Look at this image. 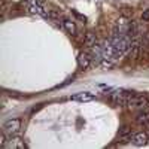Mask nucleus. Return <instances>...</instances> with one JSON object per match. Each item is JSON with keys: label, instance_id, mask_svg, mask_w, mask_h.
<instances>
[{"label": "nucleus", "instance_id": "obj_1", "mask_svg": "<svg viewBox=\"0 0 149 149\" xmlns=\"http://www.w3.org/2000/svg\"><path fill=\"white\" fill-rule=\"evenodd\" d=\"M22 6H26V9L29 12H31V14H36L39 17L49 19V10L43 6L40 0H22Z\"/></svg>", "mask_w": 149, "mask_h": 149}, {"label": "nucleus", "instance_id": "obj_2", "mask_svg": "<svg viewBox=\"0 0 149 149\" xmlns=\"http://www.w3.org/2000/svg\"><path fill=\"white\" fill-rule=\"evenodd\" d=\"M133 91H127V90H115L110 93V98L116 106H127L130 97H131Z\"/></svg>", "mask_w": 149, "mask_h": 149}, {"label": "nucleus", "instance_id": "obj_3", "mask_svg": "<svg viewBox=\"0 0 149 149\" xmlns=\"http://www.w3.org/2000/svg\"><path fill=\"white\" fill-rule=\"evenodd\" d=\"M19 130H21V119L18 118H10L3 124V133L8 136H15L19 133Z\"/></svg>", "mask_w": 149, "mask_h": 149}, {"label": "nucleus", "instance_id": "obj_4", "mask_svg": "<svg viewBox=\"0 0 149 149\" xmlns=\"http://www.w3.org/2000/svg\"><path fill=\"white\" fill-rule=\"evenodd\" d=\"M148 104V98L143 95V94H131L130 100L127 103V106L130 109H145Z\"/></svg>", "mask_w": 149, "mask_h": 149}, {"label": "nucleus", "instance_id": "obj_5", "mask_svg": "<svg viewBox=\"0 0 149 149\" xmlns=\"http://www.w3.org/2000/svg\"><path fill=\"white\" fill-rule=\"evenodd\" d=\"M130 55L133 60L136 58H139L140 54L143 52V42H142V37H133V40H131V46H130Z\"/></svg>", "mask_w": 149, "mask_h": 149}, {"label": "nucleus", "instance_id": "obj_6", "mask_svg": "<svg viewBox=\"0 0 149 149\" xmlns=\"http://www.w3.org/2000/svg\"><path fill=\"white\" fill-rule=\"evenodd\" d=\"M128 27H130V19L121 17V18L116 19L115 26H113V31L112 33H115V34H127L128 33Z\"/></svg>", "mask_w": 149, "mask_h": 149}, {"label": "nucleus", "instance_id": "obj_7", "mask_svg": "<svg viewBox=\"0 0 149 149\" xmlns=\"http://www.w3.org/2000/svg\"><path fill=\"white\" fill-rule=\"evenodd\" d=\"M3 148H8V149H24L26 148V143L24 140H21L19 137H9V140L5 142V146Z\"/></svg>", "mask_w": 149, "mask_h": 149}, {"label": "nucleus", "instance_id": "obj_8", "mask_svg": "<svg viewBox=\"0 0 149 149\" xmlns=\"http://www.w3.org/2000/svg\"><path fill=\"white\" fill-rule=\"evenodd\" d=\"M70 98H72L73 102L86 103V102H93L94 98H95V95H94L93 93H79V94H76V95H72Z\"/></svg>", "mask_w": 149, "mask_h": 149}, {"label": "nucleus", "instance_id": "obj_9", "mask_svg": "<svg viewBox=\"0 0 149 149\" xmlns=\"http://www.w3.org/2000/svg\"><path fill=\"white\" fill-rule=\"evenodd\" d=\"M91 55L88 54V52H81L79 55H78V66L81 67V69H88L90 67V64H91Z\"/></svg>", "mask_w": 149, "mask_h": 149}, {"label": "nucleus", "instance_id": "obj_10", "mask_svg": "<svg viewBox=\"0 0 149 149\" xmlns=\"http://www.w3.org/2000/svg\"><path fill=\"white\" fill-rule=\"evenodd\" d=\"M131 143L134 146H145L148 143V134L146 133H136V134H133Z\"/></svg>", "mask_w": 149, "mask_h": 149}, {"label": "nucleus", "instance_id": "obj_11", "mask_svg": "<svg viewBox=\"0 0 149 149\" xmlns=\"http://www.w3.org/2000/svg\"><path fill=\"white\" fill-rule=\"evenodd\" d=\"M137 122L140 124V125H149V109H142L140 112H139V115H137Z\"/></svg>", "mask_w": 149, "mask_h": 149}, {"label": "nucleus", "instance_id": "obj_12", "mask_svg": "<svg viewBox=\"0 0 149 149\" xmlns=\"http://www.w3.org/2000/svg\"><path fill=\"white\" fill-rule=\"evenodd\" d=\"M98 42H97V36L94 34V33H86L85 34V37H84V45L86 46V48H93V46H95Z\"/></svg>", "mask_w": 149, "mask_h": 149}, {"label": "nucleus", "instance_id": "obj_13", "mask_svg": "<svg viewBox=\"0 0 149 149\" xmlns=\"http://www.w3.org/2000/svg\"><path fill=\"white\" fill-rule=\"evenodd\" d=\"M61 26H63V29L69 34H76V26H74V22L72 19H63L61 21Z\"/></svg>", "mask_w": 149, "mask_h": 149}, {"label": "nucleus", "instance_id": "obj_14", "mask_svg": "<svg viewBox=\"0 0 149 149\" xmlns=\"http://www.w3.org/2000/svg\"><path fill=\"white\" fill-rule=\"evenodd\" d=\"M119 139H121V142H131L133 133H131L127 127H124V128L119 131Z\"/></svg>", "mask_w": 149, "mask_h": 149}, {"label": "nucleus", "instance_id": "obj_15", "mask_svg": "<svg viewBox=\"0 0 149 149\" xmlns=\"http://www.w3.org/2000/svg\"><path fill=\"white\" fill-rule=\"evenodd\" d=\"M142 21L143 22H148L149 21V9H146L143 14H142Z\"/></svg>", "mask_w": 149, "mask_h": 149}, {"label": "nucleus", "instance_id": "obj_16", "mask_svg": "<svg viewBox=\"0 0 149 149\" xmlns=\"http://www.w3.org/2000/svg\"><path fill=\"white\" fill-rule=\"evenodd\" d=\"M74 15H76L79 19H82V22H85V21H86V18H85V17H82L81 14H78V12H74Z\"/></svg>", "mask_w": 149, "mask_h": 149}]
</instances>
